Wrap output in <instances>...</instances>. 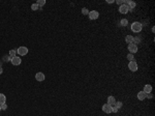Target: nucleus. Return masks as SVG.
<instances>
[{
  "label": "nucleus",
  "instance_id": "obj_21",
  "mask_svg": "<svg viewBox=\"0 0 155 116\" xmlns=\"http://www.w3.org/2000/svg\"><path fill=\"white\" fill-rule=\"evenodd\" d=\"M128 24V21L126 20V19H123V20H121V25H123V26H126Z\"/></svg>",
  "mask_w": 155,
  "mask_h": 116
},
{
  "label": "nucleus",
  "instance_id": "obj_26",
  "mask_svg": "<svg viewBox=\"0 0 155 116\" xmlns=\"http://www.w3.org/2000/svg\"><path fill=\"white\" fill-rule=\"evenodd\" d=\"M116 3L119 4V5H122L123 4V0H117V1H116Z\"/></svg>",
  "mask_w": 155,
  "mask_h": 116
},
{
  "label": "nucleus",
  "instance_id": "obj_14",
  "mask_svg": "<svg viewBox=\"0 0 155 116\" xmlns=\"http://www.w3.org/2000/svg\"><path fill=\"white\" fill-rule=\"evenodd\" d=\"M5 102H6V96H5L3 93H0V106H1L2 104H4Z\"/></svg>",
  "mask_w": 155,
  "mask_h": 116
},
{
  "label": "nucleus",
  "instance_id": "obj_3",
  "mask_svg": "<svg viewBox=\"0 0 155 116\" xmlns=\"http://www.w3.org/2000/svg\"><path fill=\"white\" fill-rule=\"evenodd\" d=\"M17 53L19 54L20 56H25V55L28 53V49L26 48V47H20V48H18V50H17Z\"/></svg>",
  "mask_w": 155,
  "mask_h": 116
},
{
  "label": "nucleus",
  "instance_id": "obj_27",
  "mask_svg": "<svg viewBox=\"0 0 155 116\" xmlns=\"http://www.w3.org/2000/svg\"><path fill=\"white\" fill-rule=\"evenodd\" d=\"M2 72H3V68H2V66H1V65H0V75H1V74H2Z\"/></svg>",
  "mask_w": 155,
  "mask_h": 116
},
{
  "label": "nucleus",
  "instance_id": "obj_19",
  "mask_svg": "<svg viewBox=\"0 0 155 116\" xmlns=\"http://www.w3.org/2000/svg\"><path fill=\"white\" fill-rule=\"evenodd\" d=\"M122 103L121 102H116V104H115V107H117L118 109H120V108H122Z\"/></svg>",
  "mask_w": 155,
  "mask_h": 116
},
{
  "label": "nucleus",
  "instance_id": "obj_16",
  "mask_svg": "<svg viewBox=\"0 0 155 116\" xmlns=\"http://www.w3.org/2000/svg\"><path fill=\"white\" fill-rule=\"evenodd\" d=\"M8 55L10 57H15V56H17V50H10L9 51V53Z\"/></svg>",
  "mask_w": 155,
  "mask_h": 116
},
{
  "label": "nucleus",
  "instance_id": "obj_23",
  "mask_svg": "<svg viewBox=\"0 0 155 116\" xmlns=\"http://www.w3.org/2000/svg\"><path fill=\"white\" fill-rule=\"evenodd\" d=\"M6 109H7V105H6V103H4V104L1 105V110L4 111V110H6Z\"/></svg>",
  "mask_w": 155,
  "mask_h": 116
},
{
  "label": "nucleus",
  "instance_id": "obj_22",
  "mask_svg": "<svg viewBox=\"0 0 155 116\" xmlns=\"http://www.w3.org/2000/svg\"><path fill=\"white\" fill-rule=\"evenodd\" d=\"M141 41V39H140L139 37H136V38H134V37H133V44H134V45L140 44V43H141V41Z\"/></svg>",
  "mask_w": 155,
  "mask_h": 116
},
{
  "label": "nucleus",
  "instance_id": "obj_13",
  "mask_svg": "<svg viewBox=\"0 0 155 116\" xmlns=\"http://www.w3.org/2000/svg\"><path fill=\"white\" fill-rule=\"evenodd\" d=\"M125 41L127 43L128 45L129 44H133V36L132 35H127L125 37Z\"/></svg>",
  "mask_w": 155,
  "mask_h": 116
},
{
  "label": "nucleus",
  "instance_id": "obj_18",
  "mask_svg": "<svg viewBox=\"0 0 155 116\" xmlns=\"http://www.w3.org/2000/svg\"><path fill=\"white\" fill-rule=\"evenodd\" d=\"M38 8H39V6H38L36 3H33L32 5H31V9H32V10H37Z\"/></svg>",
  "mask_w": 155,
  "mask_h": 116
},
{
  "label": "nucleus",
  "instance_id": "obj_4",
  "mask_svg": "<svg viewBox=\"0 0 155 116\" xmlns=\"http://www.w3.org/2000/svg\"><path fill=\"white\" fill-rule=\"evenodd\" d=\"M128 51L130 54H134L138 52V46L134 44H129L128 45Z\"/></svg>",
  "mask_w": 155,
  "mask_h": 116
},
{
  "label": "nucleus",
  "instance_id": "obj_7",
  "mask_svg": "<svg viewBox=\"0 0 155 116\" xmlns=\"http://www.w3.org/2000/svg\"><path fill=\"white\" fill-rule=\"evenodd\" d=\"M102 111L105 113H107V114H110V113H112V106L107 103V104H105L102 106Z\"/></svg>",
  "mask_w": 155,
  "mask_h": 116
},
{
  "label": "nucleus",
  "instance_id": "obj_2",
  "mask_svg": "<svg viewBox=\"0 0 155 116\" xmlns=\"http://www.w3.org/2000/svg\"><path fill=\"white\" fill-rule=\"evenodd\" d=\"M88 16H89V19L90 20H96L97 18L99 17V14H98L97 10H91V12H89Z\"/></svg>",
  "mask_w": 155,
  "mask_h": 116
},
{
  "label": "nucleus",
  "instance_id": "obj_17",
  "mask_svg": "<svg viewBox=\"0 0 155 116\" xmlns=\"http://www.w3.org/2000/svg\"><path fill=\"white\" fill-rule=\"evenodd\" d=\"M127 59L129 60V62H130V61H136V60H134V56H133V54H130V53H129V54L127 55Z\"/></svg>",
  "mask_w": 155,
  "mask_h": 116
},
{
  "label": "nucleus",
  "instance_id": "obj_12",
  "mask_svg": "<svg viewBox=\"0 0 155 116\" xmlns=\"http://www.w3.org/2000/svg\"><path fill=\"white\" fill-rule=\"evenodd\" d=\"M147 97V94L145 93L144 91H139L138 93V99H140V101H144V99H146Z\"/></svg>",
  "mask_w": 155,
  "mask_h": 116
},
{
  "label": "nucleus",
  "instance_id": "obj_24",
  "mask_svg": "<svg viewBox=\"0 0 155 116\" xmlns=\"http://www.w3.org/2000/svg\"><path fill=\"white\" fill-rule=\"evenodd\" d=\"M118 108L117 107H115V106H112V112H114V113H117L118 112Z\"/></svg>",
  "mask_w": 155,
  "mask_h": 116
},
{
  "label": "nucleus",
  "instance_id": "obj_25",
  "mask_svg": "<svg viewBox=\"0 0 155 116\" xmlns=\"http://www.w3.org/2000/svg\"><path fill=\"white\" fill-rule=\"evenodd\" d=\"M82 12H83V15H88V14H89V12H88V9H87V8H85V7H84V8L82 9Z\"/></svg>",
  "mask_w": 155,
  "mask_h": 116
},
{
  "label": "nucleus",
  "instance_id": "obj_5",
  "mask_svg": "<svg viewBox=\"0 0 155 116\" xmlns=\"http://www.w3.org/2000/svg\"><path fill=\"white\" fill-rule=\"evenodd\" d=\"M128 68L131 70V72H136V70H138V63L136 61H130L128 64Z\"/></svg>",
  "mask_w": 155,
  "mask_h": 116
},
{
  "label": "nucleus",
  "instance_id": "obj_20",
  "mask_svg": "<svg viewBox=\"0 0 155 116\" xmlns=\"http://www.w3.org/2000/svg\"><path fill=\"white\" fill-rule=\"evenodd\" d=\"M12 57H10L9 55H8V56L6 55V56H4V58H3L4 61H12Z\"/></svg>",
  "mask_w": 155,
  "mask_h": 116
},
{
  "label": "nucleus",
  "instance_id": "obj_10",
  "mask_svg": "<svg viewBox=\"0 0 155 116\" xmlns=\"http://www.w3.org/2000/svg\"><path fill=\"white\" fill-rule=\"evenodd\" d=\"M146 94H149V93H151L152 92V86L151 85H149V84H147V85H145L144 86V90H143Z\"/></svg>",
  "mask_w": 155,
  "mask_h": 116
},
{
  "label": "nucleus",
  "instance_id": "obj_1",
  "mask_svg": "<svg viewBox=\"0 0 155 116\" xmlns=\"http://www.w3.org/2000/svg\"><path fill=\"white\" fill-rule=\"evenodd\" d=\"M131 30L133 31V32L138 33V32H141L142 28H143V26H142V24L140 22H133L132 24H131Z\"/></svg>",
  "mask_w": 155,
  "mask_h": 116
},
{
  "label": "nucleus",
  "instance_id": "obj_29",
  "mask_svg": "<svg viewBox=\"0 0 155 116\" xmlns=\"http://www.w3.org/2000/svg\"><path fill=\"white\" fill-rule=\"evenodd\" d=\"M0 111H1V106H0Z\"/></svg>",
  "mask_w": 155,
  "mask_h": 116
},
{
  "label": "nucleus",
  "instance_id": "obj_15",
  "mask_svg": "<svg viewBox=\"0 0 155 116\" xmlns=\"http://www.w3.org/2000/svg\"><path fill=\"white\" fill-rule=\"evenodd\" d=\"M36 4L39 6V8L40 7H43V5L46 4V0H37V2H36Z\"/></svg>",
  "mask_w": 155,
  "mask_h": 116
},
{
  "label": "nucleus",
  "instance_id": "obj_28",
  "mask_svg": "<svg viewBox=\"0 0 155 116\" xmlns=\"http://www.w3.org/2000/svg\"><path fill=\"white\" fill-rule=\"evenodd\" d=\"M107 2H108V3H113L114 1H113V0H110V1H107Z\"/></svg>",
  "mask_w": 155,
  "mask_h": 116
},
{
  "label": "nucleus",
  "instance_id": "obj_8",
  "mask_svg": "<svg viewBox=\"0 0 155 116\" xmlns=\"http://www.w3.org/2000/svg\"><path fill=\"white\" fill-rule=\"evenodd\" d=\"M35 79L38 81V82H43V81L46 79V77H45V74H43V73H41V72H39V73H36V75H35Z\"/></svg>",
  "mask_w": 155,
  "mask_h": 116
},
{
  "label": "nucleus",
  "instance_id": "obj_6",
  "mask_svg": "<svg viewBox=\"0 0 155 116\" xmlns=\"http://www.w3.org/2000/svg\"><path fill=\"white\" fill-rule=\"evenodd\" d=\"M12 63V65H15V66H18V65H20L21 64V62H22V60H21V58L19 56H15V57H12V61H10Z\"/></svg>",
  "mask_w": 155,
  "mask_h": 116
},
{
  "label": "nucleus",
  "instance_id": "obj_11",
  "mask_svg": "<svg viewBox=\"0 0 155 116\" xmlns=\"http://www.w3.org/2000/svg\"><path fill=\"white\" fill-rule=\"evenodd\" d=\"M108 105H111V106H115V104H116V99L114 97L113 95H110L108 97Z\"/></svg>",
  "mask_w": 155,
  "mask_h": 116
},
{
  "label": "nucleus",
  "instance_id": "obj_9",
  "mask_svg": "<svg viewBox=\"0 0 155 116\" xmlns=\"http://www.w3.org/2000/svg\"><path fill=\"white\" fill-rule=\"evenodd\" d=\"M119 12H121V14H127L128 12V6L125 4H122L120 5V7H119Z\"/></svg>",
  "mask_w": 155,
  "mask_h": 116
}]
</instances>
